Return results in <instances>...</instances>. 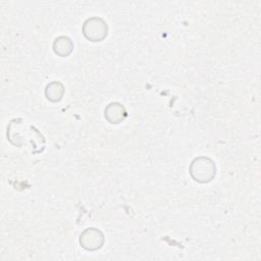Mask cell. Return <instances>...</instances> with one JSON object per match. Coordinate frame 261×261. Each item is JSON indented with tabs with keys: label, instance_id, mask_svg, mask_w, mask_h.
Here are the masks:
<instances>
[{
	"label": "cell",
	"instance_id": "cell-6",
	"mask_svg": "<svg viewBox=\"0 0 261 261\" xmlns=\"http://www.w3.org/2000/svg\"><path fill=\"white\" fill-rule=\"evenodd\" d=\"M64 94V86L59 81H53L46 86L45 95L51 102H58L62 99Z\"/></svg>",
	"mask_w": 261,
	"mask_h": 261
},
{
	"label": "cell",
	"instance_id": "cell-3",
	"mask_svg": "<svg viewBox=\"0 0 261 261\" xmlns=\"http://www.w3.org/2000/svg\"><path fill=\"white\" fill-rule=\"evenodd\" d=\"M80 244L87 251H97L104 245L103 232L95 227L86 228L80 236Z\"/></svg>",
	"mask_w": 261,
	"mask_h": 261
},
{
	"label": "cell",
	"instance_id": "cell-2",
	"mask_svg": "<svg viewBox=\"0 0 261 261\" xmlns=\"http://www.w3.org/2000/svg\"><path fill=\"white\" fill-rule=\"evenodd\" d=\"M107 23L100 17H90L83 25V34L91 42L103 41L107 36Z\"/></svg>",
	"mask_w": 261,
	"mask_h": 261
},
{
	"label": "cell",
	"instance_id": "cell-4",
	"mask_svg": "<svg viewBox=\"0 0 261 261\" xmlns=\"http://www.w3.org/2000/svg\"><path fill=\"white\" fill-rule=\"evenodd\" d=\"M127 116V112L124 108V106L118 102L110 103L105 108V117L110 123H120L122 122L125 117Z\"/></svg>",
	"mask_w": 261,
	"mask_h": 261
},
{
	"label": "cell",
	"instance_id": "cell-1",
	"mask_svg": "<svg viewBox=\"0 0 261 261\" xmlns=\"http://www.w3.org/2000/svg\"><path fill=\"white\" fill-rule=\"evenodd\" d=\"M216 173L215 163L212 159L201 156L194 159L190 166V174L198 182H209Z\"/></svg>",
	"mask_w": 261,
	"mask_h": 261
},
{
	"label": "cell",
	"instance_id": "cell-5",
	"mask_svg": "<svg viewBox=\"0 0 261 261\" xmlns=\"http://www.w3.org/2000/svg\"><path fill=\"white\" fill-rule=\"evenodd\" d=\"M73 50V43L70 38L60 36L55 39L53 43V51L60 57L68 56Z\"/></svg>",
	"mask_w": 261,
	"mask_h": 261
}]
</instances>
